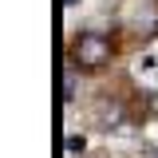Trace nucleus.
<instances>
[{"mask_svg": "<svg viewBox=\"0 0 158 158\" xmlns=\"http://www.w3.org/2000/svg\"><path fill=\"white\" fill-rule=\"evenodd\" d=\"M75 59H79V67H103V63L111 59V44L103 36H79Z\"/></svg>", "mask_w": 158, "mask_h": 158, "instance_id": "nucleus-1", "label": "nucleus"}, {"mask_svg": "<svg viewBox=\"0 0 158 158\" xmlns=\"http://www.w3.org/2000/svg\"><path fill=\"white\" fill-rule=\"evenodd\" d=\"M59 99H63V103H75V75H71V71L59 75Z\"/></svg>", "mask_w": 158, "mask_h": 158, "instance_id": "nucleus-2", "label": "nucleus"}, {"mask_svg": "<svg viewBox=\"0 0 158 158\" xmlns=\"http://www.w3.org/2000/svg\"><path fill=\"white\" fill-rule=\"evenodd\" d=\"M67 150L71 154H83V138H67Z\"/></svg>", "mask_w": 158, "mask_h": 158, "instance_id": "nucleus-3", "label": "nucleus"}, {"mask_svg": "<svg viewBox=\"0 0 158 158\" xmlns=\"http://www.w3.org/2000/svg\"><path fill=\"white\" fill-rule=\"evenodd\" d=\"M59 4H63V8H71V4H75V0H59Z\"/></svg>", "mask_w": 158, "mask_h": 158, "instance_id": "nucleus-4", "label": "nucleus"}]
</instances>
